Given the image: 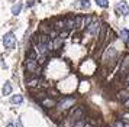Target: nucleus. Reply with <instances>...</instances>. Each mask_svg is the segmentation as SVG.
<instances>
[{
  "mask_svg": "<svg viewBox=\"0 0 129 127\" xmlns=\"http://www.w3.org/2000/svg\"><path fill=\"white\" fill-rule=\"evenodd\" d=\"M123 127H129V123H128V121H125V123H123Z\"/></svg>",
  "mask_w": 129,
  "mask_h": 127,
  "instance_id": "18",
  "label": "nucleus"
},
{
  "mask_svg": "<svg viewBox=\"0 0 129 127\" xmlns=\"http://www.w3.org/2000/svg\"><path fill=\"white\" fill-rule=\"evenodd\" d=\"M115 10H116L117 15H122V16H126V15H129V6L126 2H119L116 5V7H115Z\"/></svg>",
  "mask_w": 129,
  "mask_h": 127,
  "instance_id": "2",
  "label": "nucleus"
},
{
  "mask_svg": "<svg viewBox=\"0 0 129 127\" xmlns=\"http://www.w3.org/2000/svg\"><path fill=\"white\" fill-rule=\"evenodd\" d=\"M76 7H80V9H90V0H78L76 3Z\"/></svg>",
  "mask_w": 129,
  "mask_h": 127,
  "instance_id": "7",
  "label": "nucleus"
},
{
  "mask_svg": "<svg viewBox=\"0 0 129 127\" xmlns=\"http://www.w3.org/2000/svg\"><path fill=\"white\" fill-rule=\"evenodd\" d=\"M74 127H84V123H83V121H77Z\"/></svg>",
  "mask_w": 129,
  "mask_h": 127,
  "instance_id": "16",
  "label": "nucleus"
},
{
  "mask_svg": "<svg viewBox=\"0 0 129 127\" xmlns=\"http://www.w3.org/2000/svg\"><path fill=\"white\" fill-rule=\"evenodd\" d=\"M128 90H129V85H128Z\"/></svg>",
  "mask_w": 129,
  "mask_h": 127,
  "instance_id": "23",
  "label": "nucleus"
},
{
  "mask_svg": "<svg viewBox=\"0 0 129 127\" xmlns=\"http://www.w3.org/2000/svg\"><path fill=\"white\" fill-rule=\"evenodd\" d=\"M3 45L9 48V49H15L16 48V38L12 32H7L5 36H3Z\"/></svg>",
  "mask_w": 129,
  "mask_h": 127,
  "instance_id": "1",
  "label": "nucleus"
},
{
  "mask_svg": "<svg viewBox=\"0 0 129 127\" xmlns=\"http://www.w3.org/2000/svg\"><path fill=\"white\" fill-rule=\"evenodd\" d=\"M6 127H15V126H13L12 123H7V126H6Z\"/></svg>",
  "mask_w": 129,
  "mask_h": 127,
  "instance_id": "20",
  "label": "nucleus"
},
{
  "mask_svg": "<svg viewBox=\"0 0 129 127\" xmlns=\"http://www.w3.org/2000/svg\"><path fill=\"white\" fill-rule=\"evenodd\" d=\"M42 104H44L45 107H54V105H55V101H54V100H44Z\"/></svg>",
  "mask_w": 129,
  "mask_h": 127,
  "instance_id": "12",
  "label": "nucleus"
},
{
  "mask_svg": "<svg viewBox=\"0 0 129 127\" xmlns=\"http://www.w3.org/2000/svg\"><path fill=\"white\" fill-rule=\"evenodd\" d=\"M10 103L15 104V105H20V104L23 103V97H22L20 94H16V95H13V97L10 98Z\"/></svg>",
  "mask_w": 129,
  "mask_h": 127,
  "instance_id": "6",
  "label": "nucleus"
},
{
  "mask_svg": "<svg viewBox=\"0 0 129 127\" xmlns=\"http://www.w3.org/2000/svg\"><path fill=\"white\" fill-rule=\"evenodd\" d=\"M125 105H126V107L129 108V100H126V101H125Z\"/></svg>",
  "mask_w": 129,
  "mask_h": 127,
  "instance_id": "19",
  "label": "nucleus"
},
{
  "mask_svg": "<svg viewBox=\"0 0 129 127\" xmlns=\"http://www.w3.org/2000/svg\"><path fill=\"white\" fill-rule=\"evenodd\" d=\"M120 38H122L123 42H128L129 40V30L128 29H122L120 30Z\"/></svg>",
  "mask_w": 129,
  "mask_h": 127,
  "instance_id": "9",
  "label": "nucleus"
},
{
  "mask_svg": "<svg viewBox=\"0 0 129 127\" xmlns=\"http://www.w3.org/2000/svg\"><path fill=\"white\" fill-rule=\"evenodd\" d=\"M35 59H36V53H35V51L30 49L29 53H28V61H35Z\"/></svg>",
  "mask_w": 129,
  "mask_h": 127,
  "instance_id": "13",
  "label": "nucleus"
},
{
  "mask_svg": "<svg viewBox=\"0 0 129 127\" xmlns=\"http://www.w3.org/2000/svg\"><path fill=\"white\" fill-rule=\"evenodd\" d=\"M15 127H23V124H22V120H20V118H18V120H16V126Z\"/></svg>",
  "mask_w": 129,
  "mask_h": 127,
  "instance_id": "15",
  "label": "nucleus"
},
{
  "mask_svg": "<svg viewBox=\"0 0 129 127\" xmlns=\"http://www.w3.org/2000/svg\"><path fill=\"white\" fill-rule=\"evenodd\" d=\"M120 72L122 74H128L129 72V55H126L123 58L122 64H120Z\"/></svg>",
  "mask_w": 129,
  "mask_h": 127,
  "instance_id": "5",
  "label": "nucleus"
},
{
  "mask_svg": "<svg viewBox=\"0 0 129 127\" xmlns=\"http://www.w3.org/2000/svg\"><path fill=\"white\" fill-rule=\"evenodd\" d=\"M115 127H123V124H122V123H116V126H115Z\"/></svg>",
  "mask_w": 129,
  "mask_h": 127,
  "instance_id": "17",
  "label": "nucleus"
},
{
  "mask_svg": "<svg viewBox=\"0 0 129 127\" xmlns=\"http://www.w3.org/2000/svg\"><path fill=\"white\" fill-rule=\"evenodd\" d=\"M61 43H62V39L59 38V39H57V40H55V43H54V48H55V49H58L59 46H61Z\"/></svg>",
  "mask_w": 129,
  "mask_h": 127,
  "instance_id": "14",
  "label": "nucleus"
},
{
  "mask_svg": "<svg viewBox=\"0 0 129 127\" xmlns=\"http://www.w3.org/2000/svg\"><path fill=\"white\" fill-rule=\"evenodd\" d=\"M126 81H129V75H128V77H126Z\"/></svg>",
  "mask_w": 129,
  "mask_h": 127,
  "instance_id": "22",
  "label": "nucleus"
},
{
  "mask_svg": "<svg viewBox=\"0 0 129 127\" xmlns=\"http://www.w3.org/2000/svg\"><path fill=\"white\" fill-rule=\"evenodd\" d=\"M84 127H91V126H90V124H86V126H84Z\"/></svg>",
  "mask_w": 129,
  "mask_h": 127,
  "instance_id": "21",
  "label": "nucleus"
},
{
  "mask_svg": "<svg viewBox=\"0 0 129 127\" xmlns=\"http://www.w3.org/2000/svg\"><path fill=\"white\" fill-rule=\"evenodd\" d=\"M73 104H74V98H73V97H65L64 100L59 103L58 108L59 110H67V108H70Z\"/></svg>",
  "mask_w": 129,
  "mask_h": 127,
  "instance_id": "4",
  "label": "nucleus"
},
{
  "mask_svg": "<svg viewBox=\"0 0 129 127\" xmlns=\"http://www.w3.org/2000/svg\"><path fill=\"white\" fill-rule=\"evenodd\" d=\"M12 84L10 82H5V85H3V94L5 95H9V94H12Z\"/></svg>",
  "mask_w": 129,
  "mask_h": 127,
  "instance_id": "8",
  "label": "nucleus"
},
{
  "mask_svg": "<svg viewBox=\"0 0 129 127\" xmlns=\"http://www.w3.org/2000/svg\"><path fill=\"white\" fill-rule=\"evenodd\" d=\"M20 10H22V5H20V3H18V5H15L12 7V13H13V15H19Z\"/></svg>",
  "mask_w": 129,
  "mask_h": 127,
  "instance_id": "10",
  "label": "nucleus"
},
{
  "mask_svg": "<svg viewBox=\"0 0 129 127\" xmlns=\"http://www.w3.org/2000/svg\"><path fill=\"white\" fill-rule=\"evenodd\" d=\"M87 32L88 33H91L93 36H97L100 32V22L99 20H93V22L90 23L87 26Z\"/></svg>",
  "mask_w": 129,
  "mask_h": 127,
  "instance_id": "3",
  "label": "nucleus"
},
{
  "mask_svg": "<svg viewBox=\"0 0 129 127\" xmlns=\"http://www.w3.org/2000/svg\"><path fill=\"white\" fill-rule=\"evenodd\" d=\"M96 5L100 6V7H103V9H106L109 6V0H96Z\"/></svg>",
  "mask_w": 129,
  "mask_h": 127,
  "instance_id": "11",
  "label": "nucleus"
}]
</instances>
